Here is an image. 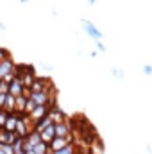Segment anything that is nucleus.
I'll return each instance as SVG.
<instances>
[{"instance_id": "obj_1", "label": "nucleus", "mask_w": 152, "mask_h": 154, "mask_svg": "<svg viewBox=\"0 0 152 154\" xmlns=\"http://www.w3.org/2000/svg\"><path fill=\"white\" fill-rule=\"evenodd\" d=\"M48 111H50L48 104H38V106L31 111V115H29V116H31V120H32V122H34V125H36V122L41 120L45 115H48Z\"/></svg>"}, {"instance_id": "obj_2", "label": "nucleus", "mask_w": 152, "mask_h": 154, "mask_svg": "<svg viewBox=\"0 0 152 154\" xmlns=\"http://www.w3.org/2000/svg\"><path fill=\"white\" fill-rule=\"evenodd\" d=\"M66 143H72V134H68V136H56L52 142H48V149L50 151H57V149L65 147Z\"/></svg>"}, {"instance_id": "obj_3", "label": "nucleus", "mask_w": 152, "mask_h": 154, "mask_svg": "<svg viewBox=\"0 0 152 154\" xmlns=\"http://www.w3.org/2000/svg\"><path fill=\"white\" fill-rule=\"evenodd\" d=\"M13 70H14V63H13L11 56H7L5 59L0 61V79H4V77L9 75V74H13Z\"/></svg>"}, {"instance_id": "obj_4", "label": "nucleus", "mask_w": 152, "mask_h": 154, "mask_svg": "<svg viewBox=\"0 0 152 154\" xmlns=\"http://www.w3.org/2000/svg\"><path fill=\"white\" fill-rule=\"evenodd\" d=\"M81 23L84 25V31L88 32V36L90 38H93V39H102V32L91 23V22H88V20H81Z\"/></svg>"}, {"instance_id": "obj_5", "label": "nucleus", "mask_w": 152, "mask_h": 154, "mask_svg": "<svg viewBox=\"0 0 152 154\" xmlns=\"http://www.w3.org/2000/svg\"><path fill=\"white\" fill-rule=\"evenodd\" d=\"M29 90H31V88H29ZM29 97L34 99L36 104H48V102H52L48 91H32V90H31V95H29Z\"/></svg>"}, {"instance_id": "obj_6", "label": "nucleus", "mask_w": 152, "mask_h": 154, "mask_svg": "<svg viewBox=\"0 0 152 154\" xmlns=\"http://www.w3.org/2000/svg\"><path fill=\"white\" fill-rule=\"evenodd\" d=\"M23 91H25V86H23L22 79H20V77H14V79L9 82V93H13V95L16 97V95H22Z\"/></svg>"}, {"instance_id": "obj_7", "label": "nucleus", "mask_w": 152, "mask_h": 154, "mask_svg": "<svg viewBox=\"0 0 152 154\" xmlns=\"http://www.w3.org/2000/svg\"><path fill=\"white\" fill-rule=\"evenodd\" d=\"M31 90L32 91H48L50 93V81L48 79H34V82H32V86H31Z\"/></svg>"}, {"instance_id": "obj_8", "label": "nucleus", "mask_w": 152, "mask_h": 154, "mask_svg": "<svg viewBox=\"0 0 152 154\" xmlns=\"http://www.w3.org/2000/svg\"><path fill=\"white\" fill-rule=\"evenodd\" d=\"M2 109H5V111H9V113H14V109H16V97L13 95V93H5V100H4V106H2Z\"/></svg>"}, {"instance_id": "obj_9", "label": "nucleus", "mask_w": 152, "mask_h": 154, "mask_svg": "<svg viewBox=\"0 0 152 154\" xmlns=\"http://www.w3.org/2000/svg\"><path fill=\"white\" fill-rule=\"evenodd\" d=\"M48 115L52 116V122H54V124H59V122H66V115H65V111H63L61 108H57V106H54V108L48 111Z\"/></svg>"}, {"instance_id": "obj_10", "label": "nucleus", "mask_w": 152, "mask_h": 154, "mask_svg": "<svg viewBox=\"0 0 152 154\" xmlns=\"http://www.w3.org/2000/svg\"><path fill=\"white\" fill-rule=\"evenodd\" d=\"M39 134H41V140H43V142H47V143L52 142V140L56 138V124H50V125H48L47 129H43Z\"/></svg>"}, {"instance_id": "obj_11", "label": "nucleus", "mask_w": 152, "mask_h": 154, "mask_svg": "<svg viewBox=\"0 0 152 154\" xmlns=\"http://www.w3.org/2000/svg\"><path fill=\"white\" fill-rule=\"evenodd\" d=\"M68 134H70V124L68 122L56 124V136H68Z\"/></svg>"}, {"instance_id": "obj_12", "label": "nucleus", "mask_w": 152, "mask_h": 154, "mask_svg": "<svg viewBox=\"0 0 152 154\" xmlns=\"http://www.w3.org/2000/svg\"><path fill=\"white\" fill-rule=\"evenodd\" d=\"M50 124H54V122H52V116H50V115H45L43 118H41V120H38V122H36L34 129H36L38 133H41V131H43V129H47Z\"/></svg>"}, {"instance_id": "obj_13", "label": "nucleus", "mask_w": 152, "mask_h": 154, "mask_svg": "<svg viewBox=\"0 0 152 154\" xmlns=\"http://www.w3.org/2000/svg\"><path fill=\"white\" fill-rule=\"evenodd\" d=\"M16 122H18V115H16V113H9L5 124H4V129H5V131H14V129H16Z\"/></svg>"}, {"instance_id": "obj_14", "label": "nucleus", "mask_w": 152, "mask_h": 154, "mask_svg": "<svg viewBox=\"0 0 152 154\" xmlns=\"http://www.w3.org/2000/svg\"><path fill=\"white\" fill-rule=\"evenodd\" d=\"M27 99H29V97H25V93H22V95H16V109H14V113H16V111H22V113H23Z\"/></svg>"}, {"instance_id": "obj_15", "label": "nucleus", "mask_w": 152, "mask_h": 154, "mask_svg": "<svg viewBox=\"0 0 152 154\" xmlns=\"http://www.w3.org/2000/svg\"><path fill=\"white\" fill-rule=\"evenodd\" d=\"M52 154H75V149H74L72 143H66L65 147H61L57 151H52Z\"/></svg>"}, {"instance_id": "obj_16", "label": "nucleus", "mask_w": 152, "mask_h": 154, "mask_svg": "<svg viewBox=\"0 0 152 154\" xmlns=\"http://www.w3.org/2000/svg\"><path fill=\"white\" fill-rule=\"evenodd\" d=\"M47 151H50V149H48V143H47V142H43V140L39 142L38 145H34V152H36V154H45Z\"/></svg>"}, {"instance_id": "obj_17", "label": "nucleus", "mask_w": 152, "mask_h": 154, "mask_svg": "<svg viewBox=\"0 0 152 154\" xmlns=\"http://www.w3.org/2000/svg\"><path fill=\"white\" fill-rule=\"evenodd\" d=\"M36 106H38V104L34 102V99H31V97H29V99H27V102H25V109H23V115H31V111H32Z\"/></svg>"}, {"instance_id": "obj_18", "label": "nucleus", "mask_w": 152, "mask_h": 154, "mask_svg": "<svg viewBox=\"0 0 152 154\" xmlns=\"http://www.w3.org/2000/svg\"><path fill=\"white\" fill-rule=\"evenodd\" d=\"M7 116H9V111L0 109V127H4V124H5V120H7Z\"/></svg>"}, {"instance_id": "obj_19", "label": "nucleus", "mask_w": 152, "mask_h": 154, "mask_svg": "<svg viewBox=\"0 0 152 154\" xmlns=\"http://www.w3.org/2000/svg\"><path fill=\"white\" fill-rule=\"evenodd\" d=\"M111 74H113L118 81H122V79H123V72H122V70H118V68H111Z\"/></svg>"}, {"instance_id": "obj_20", "label": "nucleus", "mask_w": 152, "mask_h": 154, "mask_svg": "<svg viewBox=\"0 0 152 154\" xmlns=\"http://www.w3.org/2000/svg\"><path fill=\"white\" fill-rule=\"evenodd\" d=\"M95 41H97V48H99V52H106V50H108V48L104 47V43H102L100 39H95Z\"/></svg>"}, {"instance_id": "obj_21", "label": "nucleus", "mask_w": 152, "mask_h": 154, "mask_svg": "<svg viewBox=\"0 0 152 154\" xmlns=\"http://www.w3.org/2000/svg\"><path fill=\"white\" fill-rule=\"evenodd\" d=\"M143 74L150 75V74H152V65H145V66H143Z\"/></svg>"}, {"instance_id": "obj_22", "label": "nucleus", "mask_w": 152, "mask_h": 154, "mask_svg": "<svg viewBox=\"0 0 152 154\" xmlns=\"http://www.w3.org/2000/svg\"><path fill=\"white\" fill-rule=\"evenodd\" d=\"M7 56H9V54H7V50H5V48H0V61H2V59H5Z\"/></svg>"}, {"instance_id": "obj_23", "label": "nucleus", "mask_w": 152, "mask_h": 154, "mask_svg": "<svg viewBox=\"0 0 152 154\" xmlns=\"http://www.w3.org/2000/svg\"><path fill=\"white\" fill-rule=\"evenodd\" d=\"M4 100H5V93H0V108L4 106Z\"/></svg>"}, {"instance_id": "obj_24", "label": "nucleus", "mask_w": 152, "mask_h": 154, "mask_svg": "<svg viewBox=\"0 0 152 154\" xmlns=\"http://www.w3.org/2000/svg\"><path fill=\"white\" fill-rule=\"evenodd\" d=\"M0 31H5V25H4L2 22H0Z\"/></svg>"}, {"instance_id": "obj_25", "label": "nucleus", "mask_w": 152, "mask_h": 154, "mask_svg": "<svg viewBox=\"0 0 152 154\" xmlns=\"http://www.w3.org/2000/svg\"><path fill=\"white\" fill-rule=\"evenodd\" d=\"M25 154H36V152H34V149H31V151H25Z\"/></svg>"}, {"instance_id": "obj_26", "label": "nucleus", "mask_w": 152, "mask_h": 154, "mask_svg": "<svg viewBox=\"0 0 152 154\" xmlns=\"http://www.w3.org/2000/svg\"><path fill=\"white\" fill-rule=\"evenodd\" d=\"M95 2H97V0H88V4H90V5H93Z\"/></svg>"}, {"instance_id": "obj_27", "label": "nucleus", "mask_w": 152, "mask_h": 154, "mask_svg": "<svg viewBox=\"0 0 152 154\" xmlns=\"http://www.w3.org/2000/svg\"><path fill=\"white\" fill-rule=\"evenodd\" d=\"M20 2H22V4H27V2H29V0H20Z\"/></svg>"}, {"instance_id": "obj_28", "label": "nucleus", "mask_w": 152, "mask_h": 154, "mask_svg": "<svg viewBox=\"0 0 152 154\" xmlns=\"http://www.w3.org/2000/svg\"><path fill=\"white\" fill-rule=\"evenodd\" d=\"M147 149H149V152H150V154H152V149H150V147H147Z\"/></svg>"}, {"instance_id": "obj_29", "label": "nucleus", "mask_w": 152, "mask_h": 154, "mask_svg": "<svg viewBox=\"0 0 152 154\" xmlns=\"http://www.w3.org/2000/svg\"><path fill=\"white\" fill-rule=\"evenodd\" d=\"M45 154H52V151H47V152H45Z\"/></svg>"}, {"instance_id": "obj_30", "label": "nucleus", "mask_w": 152, "mask_h": 154, "mask_svg": "<svg viewBox=\"0 0 152 154\" xmlns=\"http://www.w3.org/2000/svg\"><path fill=\"white\" fill-rule=\"evenodd\" d=\"M0 129H2V127H0Z\"/></svg>"}]
</instances>
